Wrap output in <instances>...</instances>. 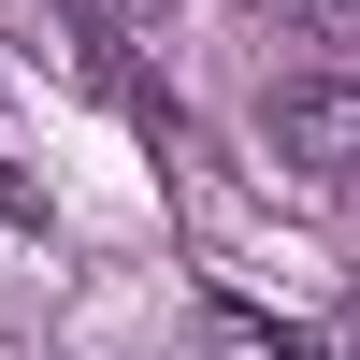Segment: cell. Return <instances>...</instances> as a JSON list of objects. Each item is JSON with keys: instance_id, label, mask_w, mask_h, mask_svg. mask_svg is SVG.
<instances>
[{"instance_id": "obj_1", "label": "cell", "mask_w": 360, "mask_h": 360, "mask_svg": "<svg viewBox=\"0 0 360 360\" xmlns=\"http://www.w3.org/2000/svg\"><path fill=\"white\" fill-rule=\"evenodd\" d=\"M274 159H303V173H332V188H360V86L346 72H303V86H274Z\"/></svg>"}, {"instance_id": "obj_2", "label": "cell", "mask_w": 360, "mask_h": 360, "mask_svg": "<svg viewBox=\"0 0 360 360\" xmlns=\"http://www.w3.org/2000/svg\"><path fill=\"white\" fill-rule=\"evenodd\" d=\"M303 15H317V29H360V0H303Z\"/></svg>"}]
</instances>
